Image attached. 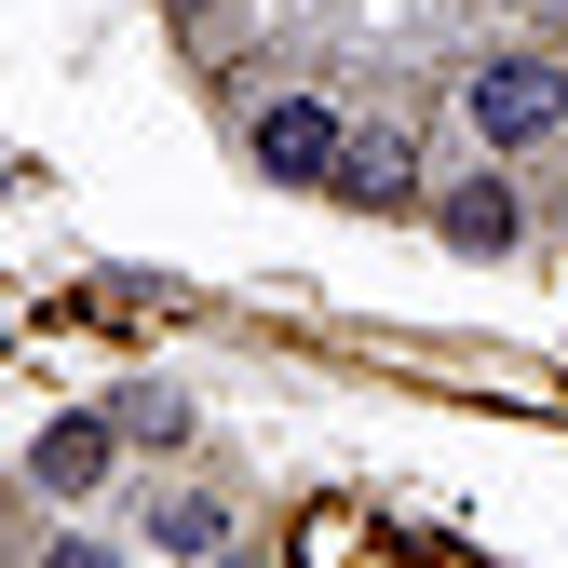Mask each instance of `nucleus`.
<instances>
[{
	"instance_id": "obj_5",
	"label": "nucleus",
	"mask_w": 568,
	"mask_h": 568,
	"mask_svg": "<svg viewBox=\"0 0 568 568\" xmlns=\"http://www.w3.org/2000/svg\"><path fill=\"white\" fill-rule=\"evenodd\" d=\"M14 474H28V501H95V487L122 474V434H109V406H68V419H41Z\"/></svg>"
},
{
	"instance_id": "obj_2",
	"label": "nucleus",
	"mask_w": 568,
	"mask_h": 568,
	"mask_svg": "<svg viewBox=\"0 0 568 568\" xmlns=\"http://www.w3.org/2000/svg\"><path fill=\"white\" fill-rule=\"evenodd\" d=\"M419 122L406 109H352V135H338V176H325V203L338 217H419Z\"/></svg>"
},
{
	"instance_id": "obj_7",
	"label": "nucleus",
	"mask_w": 568,
	"mask_h": 568,
	"mask_svg": "<svg viewBox=\"0 0 568 568\" xmlns=\"http://www.w3.org/2000/svg\"><path fill=\"white\" fill-rule=\"evenodd\" d=\"M109 434H122V447H150V460H176V447H190V393H163V379L109 393Z\"/></svg>"
},
{
	"instance_id": "obj_9",
	"label": "nucleus",
	"mask_w": 568,
	"mask_h": 568,
	"mask_svg": "<svg viewBox=\"0 0 568 568\" xmlns=\"http://www.w3.org/2000/svg\"><path fill=\"white\" fill-rule=\"evenodd\" d=\"M217 568H284V555H244V541H231V555H217Z\"/></svg>"
},
{
	"instance_id": "obj_8",
	"label": "nucleus",
	"mask_w": 568,
	"mask_h": 568,
	"mask_svg": "<svg viewBox=\"0 0 568 568\" xmlns=\"http://www.w3.org/2000/svg\"><path fill=\"white\" fill-rule=\"evenodd\" d=\"M28 568H122V541H95V528H54Z\"/></svg>"
},
{
	"instance_id": "obj_6",
	"label": "nucleus",
	"mask_w": 568,
	"mask_h": 568,
	"mask_svg": "<svg viewBox=\"0 0 568 568\" xmlns=\"http://www.w3.org/2000/svg\"><path fill=\"white\" fill-rule=\"evenodd\" d=\"M122 541H150L163 568H217L231 541H244V515L217 501V487H150V501H135V528Z\"/></svg>"
},
{
	"instance_id": "obj_4",
	"label": "nucleus",
	"mask_w": 568,
	"mask_h": 568,
	"mask_svg": "<svg viewBox=\"0 0 568 568\" xmlns=\"http://www.w3.org/2000/svg\"><path fill=\"white\" fill-rule=\"evenodd\" d=\"M419 217H434V244L447 257H515L528 244V190H515V163H474V176H447V190H419Z\"/></svg>"
},
{
	"instance_id": "obj_1",
	"label": "nucleus",
	"mask_w": 568,
	"mask_h": 568,
	"mask_svg": "<svg viewBox=\"0 0 568 568\" xmlns=\"http://www.w3.org/2000/svg\"><path fill=\"white\" fill-rule=\"evenodd\" d=\"M460 122H474L487 163L555 150V135H568V54H541V41H487V54L460 68Z\"/></svg>"
},
{
	"instance_id": "obj_3",
	"label": "nucleus",
	"mask_w": 568,
	"mask_h": 568,
	"mask_svg": "<svg viewBox=\"0 0 568 568\" xmlns=\"http://www.w3.org/2000/svg\"><path fill=\"white\" fill-rule=\"evenodd\" d=\"M338 135H352L338 95L284 82V95H257V122H244V163H257L271 190H325V176H338Z\"/></svg>"
}]
</instances>
